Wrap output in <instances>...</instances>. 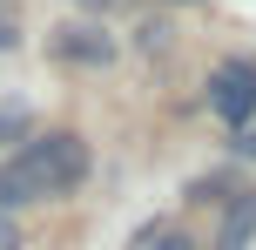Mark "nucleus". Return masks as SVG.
I'll list each match as a JSON object with an SVG mask.
<instances>
[{"label":"nucleus","mask_w":256,"mask_h":250,"mask_svg":"<svg viewBox=\"0 0 256 250\" xmlns=\"http://www.w3.org/2000/svg\"><path fill=\"white\" fill-rule=\"evenodd\" d=\"M81 176H88V142L81 135H68V129L34 135V142H20L0 162V210H27V203L68 196V189H81Z\"/></svg>","instance_id":"nucleus-1"},{"label":"nucleus","mask_w":256,"mask_h":250,"mask_svg":"<svg viewBox=\"0 0 256 250\" xmlns=\"http://www.w3.org/2000/svg\"><path fill=\"white\" fill-rule=\"evenodd\" d=\"M209 108H216L222 122L243 129V122L256 115V68H250V61H222L216 75H209Z\"/></svg>","instance_id":"nucleus-2"},{"label":"nucleus","mask_w":256,"mask_h":250,"mask_svg":"<svg viewBox=\"0 0 256 250\" xmlns=\"http://www.w3.org/2000/svg\"><path fill=\"white\" fill-rule=\"evenodd\" d=\"M54 54H68V61H88V68H102L108 54H115V41H108L102 27H61V34H54Z\"/></svg>","instance_id":"nucleus-3"},{"label":"nucleus","mask_w":256,"mask_h":250,"mask_svg":"<svg viewBox=\"0 0 256 250\" xmlns=\"http://www.w3.org/2000/svg\"><path fill=\"white\" fill-rule=\"evenodd\" d=\"M250 237H256V196H236V203H230V216H222L216 250H250Z\"/></svg>","instance_id":"nucleus-4"},{"label":"nucleus","mask_w":256,"mask_h":250,"mask_svg":"<svg viewBox=\"0 0 256 250\" xmlns=\"http://www.w3.org/2000/svg\"><path fill=\"white\" fill-rule=\"evenodd\" d=\"M20 135H27V115L20 108H0V142H20Z\"/></svg>","instance_id":"nucleus-5"},{"label":"nucleus","mask_w":256,"mask_h":250,"mask_svg":"<svg viewBox=\"0 0 256 250\" xmlns=\"http://www.w3.org/2000/svg\"><path fill=\"white\" fill-rule=\"evenodd\" d=\"M0 250H20V223H14V210H0Z\"/></svg>","instance_id":"nucleus-6"},{"label":"nucleus","mask_w":256,"mask_h":250,"mask_svg":"<svg viewBox=\"0 0 256 250\" xmlns=\"http://www.w3.org/2000/svg\"><path fill=\"white\" fill-rule=\"evenodd\" d=\"M14 41H20V34H14V21H7V14H0V54H7Z\"/></svg>","instance_id":"nucleus-7"},{"label":"nucleus","mask_w":256,"mask_h":250,"mask_svg":"<svg viewBox=\"0 0 256 250\" xmlns=\"http://www.w3.org/2000/svg\"><path fill=\"white\" fill-rule=\"evenodd\" d=\"M155 250H196L189 237H162V243H155Z\"/></svg>","instance_id":"nucleus-8"},{"label":"nucleus","mask_w":256,"mask_h":250,"mask_svg":"<svg viewBox=\"0 0 256 250\" xmlns=\"http://www.w3.org/2000/svg\"><path fill=\"white\" fill-rule=\"evenodd\" d=\"M81 7H108V0H81Z\"/></svg>","instance_id":"nucleus-9"}]
</instances>
